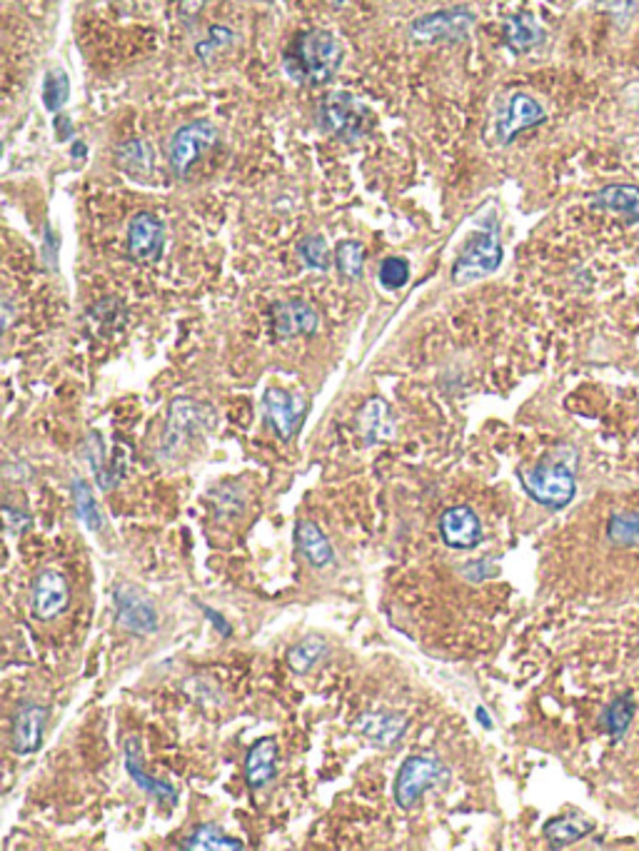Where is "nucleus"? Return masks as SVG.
Here are the masks:
<instances>
[{"label": "nucleus", "mask_w": 639, "mask_h": 851, "mask_svg": "<svg viewBox=\"0 0 639 851\" xmlns=\"http://www.w3.org/2000/svg\"><path fill=\"white\" fill-rule=\"evenodd\" d=\"M342 43L330 31H308L298 38L292 53L285 55V71L298 83L322 85L340 71Z\"/></svg>", "instance_id": "f257e3e1"}, {"label": "nucleus", "mask_w": 639, "mask_h": 851, "mask_svg": "<svg viewBox=\"0 0 639 851\" xmlns=\"http://www.w3.org/2000/svg\"><path fill=\"white\" fill-rule=\"evenodd\" d=\"M519 482H523L529 500H535L539 507H547V510H563L577 495L575 469L563 459L523 469Z\"/></svg>", "instance_id": "f03ea898"}, {"label": "nucleus", "mask_w": 639, "mask_h": 851, "mask_svg": "<svg viewBox=\"0 0 639 851\" xmlns=\"http://www.w3.org/2000/svg\"><path fill=\"white\" fill-rule=\"evenodd\" d=\"M499 266H503V242H499L497 222H487L462 248L455 266H452V282L470 286V282L493 276Z\"/></svg>", "instance_id": "7ed1b4c3"}, {"label": "nucleus", "mask_w": 639, "mask_h": 851, "mask_svg": "<svg viewBox=\"0 0 639 851\" xmlns=\"http://www.w3.org/2000/svg\"><path fill=\"white\" fill-rule=\"evenodd\" d=\"M320 123L328 133L346 143H358L372 128L370 107L348 91L330 93L320 105Z\"/></svg>", "instance_id": "20e7f679"}, {"label": "nucleus", "mask_w": 639, "mask_h": 851, "mask_svg": "<svg viewBox=\"0 0 639 851\" xmlns=\"http://www.w3.org/2000/svg\"><path fill=\"white\" fill-rule=\"evenodd\" d=\"M447 777V769L440 759L427 755H415L402 761L395 779V801L400 809L410 811L418 805L420 797L425 795L430 787L440 785Z\"/></svg>", "instance_id": "39448f33"}, {"label": "nucleus", "mask_w": 639, "mask_h": 851, "mask_svg": "<svg viewBox=\"0 0 639 851\" xmlns=\"http://www.w3.org/2000/svg\"><path fill=\"white\" fill-rule=\"evenodd\" d=\"M215 141H218V128L210 121H195L183 125L173 133L168 143V165L171 170L185 178L193 170V165L198 163L205 153H208Z\"/></svg>", "instance_id": "423d86ee"}, {"label": "nucleus", "mask_w": 639, "mask_h": 851, "mask_svg": "<svg viewBox=\"0 0 639 851\" xmlns=\"http://www.w3.org/2000/svg\"><path fill=\"white\" fill-rule=\"evenodd\" d=\"M475 25V13L470 8H447L420 15L410 23V38L415 43H452L467 38Z\"/></svg>", "instance_id": "0eeeda50"}, {"label": "nucleus", "mask_w": 639, "mask_h": 851, "mask_svg": "<svg viewBox=\"0 0 639 851\" xmlns=\"http://www.w3.org/2000/svg\"><path fill=\"white\" fill-rule=\"evenodd\" d=\"M265 419L272 425L280 439H292L298 435L302 417L308 413V399L298 393H288L280 387H268L262 395Z\"/></svg>", "instance_id": "6e6552de"}, {"label": "nucleus", "mask_w": 639, "mask_h": 851, "mask_svg": "<svg viewBox=\"0 0 639 851\" xmlns=\"http://www.w3.org/2000/svg\"><path fill=\"white\" fill-rule=\"evenodd\" d=\"M165 225L155 212H137L127 225V256L143 266H153L163 258Z\"/></svg>", "instance_id": "1a4fd4ad"}, {"label": "nucleus", "mask_w": 639, "mask_h": 851, "mask_svg": "<svg viewBox=\"0 0 639 851\" xmlns=\"http://www.w3.org/2000/svg\"><path fill=\"white\" fill-rule=\"evenodd\" d=\"M71 604V587L58 570H41L33 580L31 590V610L35 620H55Z\"/></svg>", "instance_id": "9d476101"}, {"label": "nucleus", "mask_w": 639, "mask_h": 851, "mask_svg": "<svg viewBox=\"0 0 639 851\" xmlns=\"http://www.w3.org/2000/svg\"><path fill=\"white\" fill-rule=\"evenodd\" d=\"M115 618L123 630L133 634H153L157 630L153 600H147L135 587L123 584L115 590Z\"/></svg>", "instance_id": "9b49d317"}, {"label": "nucleus", "mask_w": 639, "mask_h": 851, "mask_svg": "<svg viewBox=\"0 0 639 851\" xmlns=\"http://www.w3.org/2000/svg\"><path fill=\"white\" fill-rule=\"evenodd\" d=\"M547 121V111L539 101L527 93H513L505 105L503 115L497 121V138L503 145H509L515 141V135L523 131L537 128L539 123Z\"/></svg>", "instance_id": "f8f14e48"}, {"label": "nucleus", "mask_w": 639, "mask_h": 851, "mask_svg": "<svg viewBox=\"0 0 639 851\" xmlns=\"http://www.w3.org/2000/svg\"><path fill=\"white\" fill-rule=\"evenodd\" d=\"M440 535L442 542L452 550H472V547L483 542V525H480V517L472 507L455 505L442 512Z\"/></svg>", "instance_id": "ddd939ff"}, {"label": "nucleus", "mask_w": 639, "mask_h": 851, "mask_svg": "<svg viewBox=\"0 0 639 851\" xmlns=\"http://www.w3.org/2000/svg\"><path fill=\"white\" fill-rule=\"evenodd\" d=\"M215 423V413L208 405L195 403L188 397L173 399L168 415V445L181 443L188 435H200Z\"/></svg>", "instance_id": "4468645a"}, {"label": "nucleus", "mask_w": 639, "mask_h": 851, "mask_svg": "<svg viewBox=\"0 0 639 851\" xmlns=\"http://www.w3.org/2000/svg\"><path fill=\"white\" fill-rule=\"evenodd\" d=\"M272 328H275V335L282 340L300 338V335L310 338L320 330V315L308 305V302H300V300L275 302Z\"/></svg>", "instance_id": "2eb2a0df"}, {"label": "nucleus", "mask_w": 639, "mask_h": 851, "mask_svg": "<svg viewBox=\"0 0 639 851\" xmlns=\"http://www.w3.org/2000/svg\"><path fill=\"white\" fill-rule=\"evenodd\" d=\"M48 724V707L43 704H23L13 717L11 747L16 755H33L41 749Z\"/></svg>", "instance_id": "dca6fc26"}, {"label": "nucleus", "mask_w": 639, "mask_h": 851, "mask_svg": "<svg viewBox=\"0 0 639 851\" xmlns=\"http://www.w3.org/2000/svg\"><path fill=\"white\" fill-rule=\"evenodd\" d=\"M408 719L392 712H368L355 722V731L370 739L372 745L380 747H395L398 741L405 737Z\"/></svg>", "instance_id": "f3484780"}, {"label": "nucleus", "mask_w": 639, "mask_h": 851, "mask_svg": "<svg viewBox=\"0 0 639 851\" xmlns=\"http://www.w3.org/2000/svg\"><path fill=\"white\" fill-rule=\"evenodd\" d=\"M589 205L599 210L622 215L627 222L639 225V185L612 183L589 195Z\"/></svg>", "instance_id": "a211bd4d"}, {"label": "nucleus", "mask_w": 639, "mask_h": 851, "mask_svg": "<svg viewBox=\"0 0 639 851\" xmlns=\"http://www.w3.org/2000/svg\"><path fill=\"white\" fill-rule=\"evenodd\" d=\"M278 741L272 737H265L248 749L245 757V779H248L250 789H262L278 775Z\"/></svg>", "instance_id": "6ab92c4d"}, {"label": "nucleus", "mask_w": 639, "mask_h": 851, "mask_svg": "<svg viewBox=\"0 0 639 851\" xmlns=\"http://www.w3.org/2000/svg\"><path fill=\"white\" fill-rule=\"evenodd\" d=\"M141 759H143L141 741H137V737H127L125 739V769H127V775H131L135 785L141 787L143 791H147V795H153L155 799L168 801L171 807L178 805V791H175V787L165 785V781H161V779H153L151 775H145Z\"/></svg>", "instance_id": "aec40b11"}, {"label": "nucleus", "mask_w": 639, "mask_h": 851, "mask_svg": "<svg viewBox=\"0 0 639 851\" xmlns=\"http://www.w3.org/2000/svg\"><path fill=\"white\" fill-rule=\"evenodd\" d=\"M505 41L509 51L529 53L545 43V28L537 23L533 13H515L505 21Z\"/></svg>", "instance_id": "412c9836"}, {"label": "nucleus", "mask_w": 639, "mask_h": 851, "mask_svg": "<svg viewBox=\"0 0 639 851\" xmlns=\"http://www.w3.org/2000/svg\"><path fill=\"white\" fill-rule=\"evenodd\" d=\"M295 537H298V547L305 554V560H308L312 567H328L332 562V557H336L326 532L310 520L298 522V527H295Z\"/></svg>", "instance_id": "4be33fe9"}, {"label": "nucleus", "mask_w": 639, "mask_h": 851, "mask_svg": "<svg viewBox=\"0 0 639 851\" xmlns=\"http://www.w3.org/2000/svg\"><path fill=\"white\" fill-rule=\"evenodd\" d=\"M592 829H595L592 819H587L583 814H569V817L549 819L543 829V834L549 841V847L565 849L569 844H577L579 839H585Z\"/></svg>", "instance_id": "5701e85b"}, {"label": "nucleus", "mask_w": 639, "mask_h": 851, "mask_svg": "<svg viewBox=\"0 0 639 851\" xmlns=\"http://www.w3.org/2000/svg\"><path fill=\"white\" fill-rule=\"evenodd\" d=\"M360 429L370 445L372 443H385V439L395 435V423H392V415H390V407H388L385 399L372 397L370 403L362 407Z\"/></svg>", "instance_id": "b1692460"}, {"label": "nucleus", "mask_w": 639, "mask_h": 851, "mask_svg": "<svg viewBox=\"0 0 639 851\" xmlns=\"http://www.w3.org/2000/svg\"><path fill=\"white\" fill-rule=\"evenodd\" d=\"M117 168L125 170L133 178H147L153 173V151L147 148L143 141H131L121 145V151L115 153Z\"/></svg>", "instance_id": "393cba45"}, {"label": "nucleus", "mask_w": 639, "mask_h": 851, "mask_svg": "<svg viewBox=\"0 0 639 851\" xmlns=\"http://www.w3.org/2000/svg\"><path fill=\"white\" fill-rule=\"evenodd\" d=\"M245 844L240 839H233L228 834H223V831L215 827V824H203L193 831V834L183 841V849H190V851H238L243 849Z\"/></svg>", "instance_id": "a878e982"}, {"label": "nucleus", "mask_w": 639, "mask_h": 851, "mask_svg": "<svg viewBox=\"0 0 639 851\" xmlns=\"http://www.w3.org/2000/svg\"><path fill=\"white\" fill-rule=\"evenodd\" d=\"M73 500H75V512H78V517H81V522L87 527V530L101 532L103 530V512H101V507H97L95 495L85 479H73Z\"/></svg>", "instance_id": "bb28decb"}, {"label": "nucleus", "mask_w": 639, "mask_h": 851, "mask_svg": "<svg viewBox=\"0 0 639 851\" xmlns=\"http://www.w3.org/2000/svg\"><path fill=\"white\" fill-rule=\"evenodd\" d=\"M326 654H328V642L326 640H322V637H308V640H302L300 644H295V647H290L288 650V657H285V660H288L292 672L305 674V672H310L322 657H326Z\"/></svg>", "instance_id": "cd10ccee"}, {"label": "nucleus", "mask_w": 639, "mask_h": 851, "mask_svg": "<svg viewBox=\"0 0 639 851\" xmlns=\"http://www.w3.org/2000/svg\"><path fill=\"white\" fill-rule=\"evenodd\" d=\"M43 105L51 113H58L61 107L68 103L71 97V77L63 71V68H51L43 77Z\"/></svg>", "instance_id": "c85d7f7f"}, {"label": "nucleus", "mask_w": 639, "mask_h": 851, "mask_svg": "<svg viewBox=\"0 0 639 851\" xmlns=\"http://www.w3.org/2000/svg\"><path fill=\"white\" fill-rule=\"evenodd\" d=\"M632 717H635V702H632V697H629V694H625V697H617L605 709L602 727H605L607 735H612L615 739H622L625 731L629 729V724H632Z\"/></svg>", "instance_id": "c756f323"}, {"label": "nucleus", "mask_w": 639, "mask_h": 851, "mask_svg": "<svg viewBox=\"0 0 639 851\" xmlns=\"http://www.w3.org/2000/svg\"><path fill=\"white\" fill-rule=\"evenodd\" d=\"M336 266L346 280H352V282L360 280L362 270H365V248H362L358 240L340 242V248L336 252Z\"/></svg>", "instance_id": "7c9ffc66"}, {"label": "nucleus", "mask_w": 639, "mask_h": 851, "mask_svg": "<svg viewBox=\"0 0 639 851\" xmlns=\"http://www.w3.org/2000/svg\"><path fill=\"white\" fill-rule=\"evenodd\" d=\"M607 537L617 547H639V512L615 515L607 525Z\"/></svg>", "instance_id": "2f4dec72"}, {"label": "nucleus", "mask_w": 639, "mask_h": 851, "mask_svg": "<svg viewBox=\"0 0 639 851\" xmlns=\"http://www.w3.org/2000/svg\"><path fill=\"white\" fill-rule=\"evenodd\" d=\"M300 258L305 260V266L312 270L326 272L330 268V248L328 242L320 238V235H310L300 242Z\"/></svg>", "instance_id": "473e14b6"}, {"label": "nucleus", "mask_w": 639, "mask_h": 851, "mask_svg": "<svg viewBox=\"0 0 639 851\" xmlns=\"http://www.w3.org/2000/svg\"><path fill=\"white\" fill-rule=\"evenodd\" d=\"M410 280V262L405 258H388L380 266V286L385 290L405 288Z\"/></svg>", "instance_id": "72a5a7b5"}, {"label": "nucleus", "mask_w": 639, "mask_h": 851, "mask_svg": "<svg viewBox=\"0 0 639 851\" xmlns=\"http://www.w3.org/2000/svg\"><path fill=\"white\" fill-rule=\"evenodd\" d=\"M233 41H235V35H233L230 28H225V25H213V28H210L208 41L198 43V48H195V53H198V58H203V61H210V55H213L215 51H220V48L230 45Z\"/></svg>", "instance_id": "f704fd0d"}, {"label": "nucleus", "mask_w": 639, "mask_h": 851, "mask_svg": "<svg viewBox=\"0 0 639 851\" xmlns=\"http://www.w3.org/2000/svg\"><path fill=\"white\" fill-rule=\"evenodd\" d=\"M203 612H205V618H208V620L213 622V627L223 634V637H230V634H233V627H230L228 622H225L223 614H218V612H215V610H210V606H203Z\"/></svg>", "instance_id": "c9c22d12"}, {"label": "nucleus", "mask_w": 639, "mask_h": 851, "mask_svg": "<svg viewBox=\"0 0 639 851\" xmlns=\"http://www.w3.org/2000/svg\"><path fill=\"white\" fill-rule=\"evenodd\" d=\"M58 235L53 232V228H45V246H43V252H45V260L48 266H55V250H58Z\"/></svg>", "instance_id": "e433bc0d"}, {"label": "nucleus", "mask_w": 639, "mask_h": 851, "mask_svg": "<svg viewBox=\"0 0 639 851\" xmlns=\"http://www.w3.org/2000/svg\"><path fill=\"white\" fill-rule=\"evenodd\" d=\"M55 135H58V141H61V143L71 141V135H73L71 117H68V115H58L55 117Z\"/></svg>", "instance_id": "4c0bfd02"}, {"label": "nucleus", "mask_w": 639, "mask_h": 851, "mask_svg": "<svg viewBox=\"0 0 639 851\" xmlns=\"http://www.w3.org/2000/svg\"><path fill=\"white\" fill-rule=\"evenodd\" d=\"M477 719H480V724H483L485 729H493V719H489V714H487L485 707H477Z\"/></svg>", "instance_id": "58836bf2"}]
</instances>
